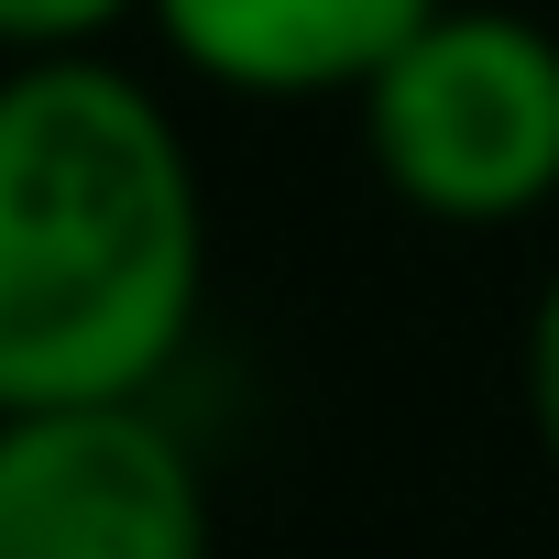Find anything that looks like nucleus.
<instances>
[{
  "mask_svg": "<svg viewBox=\"0 0 559 559\" xmlns=\"http://www.w3.org/2000/svg\"><path fill=\"white\" fill-rule=\"evenodd\" d=\"M143 23V0H0V67L45 56H110V34Z\"/></svg>",
  "mask_w": 559,
  "mask_h": 559,
  "instance_id": "nucleus-5",
  "label": "nucleus"
},
{
  "mask_svg": "<svg viewBox=\"0 0 559 559\" xmlns=\"http://www.w3.org/2000/svg\"><path fill=\"white\" fill-rule=\"evenodd\" d=\"M362 154L439 230L537 219L559 198V23L439 0L362 88Z\"/></svg>",
  "mask_w": 559,
  "mask_h": 559,
  "instance_id": "nucleus-2",
  "label": "nucleus"
},
{
  "mask_svg": "<svg viewBox=\"0 0 559 559\" xmlns=\"http://www.w3.org/2000/svg\"><path fill=\"white\" fill-rule=\"evenodd\" d=\"M0 559H219V504L154 395L0 417Z\"/></svg>",
  "mask_w": 559,
  "mask_h": 559,
  "instance_id": "nucleus-3",
  "label": "nucleus"
},
{
  "mask_svg": "<svg viewBox=\"0 0 559 559\" xmlns=\"http://www.w3.org/2000/svg\"><path fill=\"white\" fill-rule=\"evenodd\" d=\"M439 0H143L154 45L241 99H362Z\"/></svg>",
  "mask_w": 559,
  "mask_h": 559,
  "instance_id": "nucleus-4",
  "label": "nucleus"
},
{
  "mask_svg": "<svg viewBox=\"0 0 559 559\" xmlns=\"http://www.w3.org/2000/svg\"><path fill=\"white\" fill-rule=\"evenodd\" d=\"M209 297V198L121 56L0 67V417L165 395Z\"/></svg>",
  "mask_w": 559,
  "mask_h": 559,
  "instance_id": "nucleus-1",
  "label": "nucleus"
},
{
  "mask_svg": "<svg viewBox=\"0 0 559 559\" xmlns=\"http://www.w3.org/2000/svg\"><path fill=\"white\" fill-rule=\"evenodd\" d=\"M526 417H537V450L559 472V274H548L537 308H526Z\"/></svg>",
  "mask_w": 559,
  "mask_h": 559,
  "instance_id": "nucleus-6",
  "label": "nucleus"
}]
</instances>
